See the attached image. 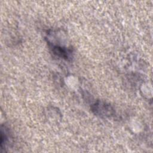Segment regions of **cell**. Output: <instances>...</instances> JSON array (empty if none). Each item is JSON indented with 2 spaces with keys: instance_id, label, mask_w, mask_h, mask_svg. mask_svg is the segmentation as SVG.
<instances>
[{
  "instance_id": "1",
  "label": "cell",
  "mask_w": 153,
  "mask_h": 153,
  "mask_svg": "<svg viewBox=\"0 0 153 153\" xmlns=\"http://www.w3.org/2000/svg\"><path fill=\"white\" fill-rule=\"evenodd\" d=\"M92 111L101 117H111L114 114V109L112 106L103 102L97 101L91 106Z\"/></svg>"
},
{
  "instance_id": "2",
  "label": "cell",
  "mask_w": 153,
  "mask_h": 153,
  "mask_svg": "<svg viewBox=\"0 0 153 153\" xmlns=\"http://www.w3.org/2000/svg\"><path fill=\"white\" fill-rule=\"evenodd\" d=\"M50 48L53 53L58 57L63 58L66 60H69L71 58L72 51L70 48L56 45H51Z\"/></svg>"
}]
</instances>
